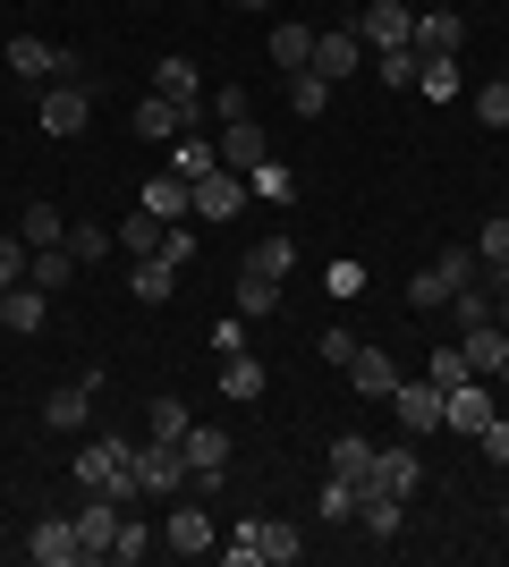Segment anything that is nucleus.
<instances>
[{
    "instance_id": "21",
    "label": "nucleus",
    "mask_w": 509,
    "mask_h": 567,
    "mask_svg": "<svg viewBox=\"0 0 509 567\" xmlns=\"http://www.w3.org/2000/svg\"><path fill=\"white\" fill-rule=\"evenodd\" d=\"M213 144H221V169H238V178H246V169H255V162H264V153H272L255 118H230V127H221Z\"/></svg>"
},
{
    "instance_id": "8",
    "label": "nucleus",
    "mask_w": 509,
    "mask_h": 567,
    "mask_svg": "<svg viewBox=\"0 0 509 567\" xmlns=\"http://www.w3.org/2000/svg\"><path fill=\"white\" fill-rule=\"evenodd\" d=\"M85 118H94V85L77 76V85H43V136H85Z\"/></svg>"
},
{
    "instance_id": "27",
    "label": "nucleus",
    "mask_w": 509,
    "mask_h": 567,
    "mask_svg": "<svg viewBox=\"0 0 509 567\" xmlns=\"http://www.w3.org/2000/svg\"><path fill=\"white\" fill-rule=\"evenodd\" d=\"M128 288H136V306H170V288H179V262L145 255L136 271H128Z\"/></svg>"
},
{
    "instance_id": "17",
    "label": "nucleus",
    "mask_w": 509,
    "mask_h": 567,
    "mask_svg": "<svg viewBox=\"0 0 509 567\" xmlns=\"http://www.w3.org/2000/svg\"><path fill=\"white\" fill-rule=\"evenodd\" d=\"M162 550H179V559H204V550H213V517L179 499V508H170V525H162Z\"/></svg>"
},
{
    "instance_id": "15",
    "label": "nucleus",
    "mask_w": 509,
    "mask_h": 567,
    "mask_svg": "<svg viewBox=\"0 0 509 567\" xmlns=\"http://www.w3.org/2000/svg\"><path fill=\"white\" fill-rule=\"evenodd\" d=\"M315 69L332 76V85H339V76H357V69H365V43H357V25H323V34H315Z\"/></svg>"
},
{
    "instance_id": "57",
    "label": "nucleus",
    "mask_w": 509,
    "mask_h": 567,
    "mask_svg": "<svg viewBox=\"0 0 509 567\" xmlns=\"http://www.w3.org/2000/svg\"><path fill=\"white\" fill-rule=\"evenodd\" d=\"M399 9H408V0H399Z\"/></svg>"
},
{
    "instance_id": "5",
    "label": "nucleus",
    "mask_w": 509,
    "mask_h": 567,
    "mask_svg": "<svg viewBox=\"0 0 509 567\" xmlns=\"http://www.w3.org/2000/svg\"><path fill=\"white\" fill-rule=\"evenodd\" d=\"M246 195H255V187H246L238 169H204V178L187 187V213H195V220H238Z\"/></svg>"
},
{
    "instance_id": "33",
    "label": "nucleus",
    "mask_w": 509,
    "mask_h": 567,
    "mask_svg": "<svg viewBox=\"0 0 509 567\" xmlns=\"http://www.w3.org/2000/svg\"><path fill=\"white\" fill-rule=\"evenodd\" d=\"M289 111L297 118H323V111H332V76H323V69H297L289 76Z\"/></svg>"
},
{
    "instance_id": "51",
    "label": "nucleus",
    "mask_w": 509,
    "mask_h": 567,
    "mask_svg": "<svg viewBox=\"0 0 509 567\" xmlns=\"http://www.w3.org/2000/svg\"><path fill=\"white\" fill-rule=\"evenodd\" d=\"M162 262H179V271L195 262V237H187V220H170V229H162Z\"/></svg>"
},
{
    "instance_id": "30",
    "label": "nucleus",
    "mask_w": 509,
    "mask_h": 567,
    "mask_svg": "<svg viewBox=\"0 0 509 567\" xmlns=\"http://www.w3.org/2000/svg\"><path fill=\"white\" fill-rule=\"evenodd\" d=\"M9 76H26V85H51V43H34V34H9Z\"/></svg>"
},
{
    "instance_id": "16",
    "label": "nucleus",
    "mask_w": 509,
    "mask_h": 567,
    "mask_svg": "<svg viewBox=\"0 0 509 567\" xmlns=\"http://www.w3.org/2000/svg\"><path fill=\"white\" fill-rule=\"evenodd\" d=\"M357 517H365V534H374V543H399V525H408V499L383 492V483H365V492H357Z\"/></svg>"
},
{
    "instance_id": "14",
    "label": "nucleus",
    "mask_w": 509,
    "mask_h": 567,
    "mask_svg": "<svg viewBox=\"0 0 509 567\" xmlns=\"http://www.w3.org/2000/svg\"><path fill=\"white\" fill-rule=\"evenodd\" d=\"M51 322V288H34V280H18V288H0V331H43Z\"/></svg>"
},
{
    "instance_id": "4",
    "label": "nucleus",
    "mask_w": 509,
    "mask_h": 567,
    "mask_svg": "<svg viewBox=\"0 0 509 567\" xmlns=\"http://www.w3.org/2000/svg\"><path fill=\"white\" fill-rule=\"evenodd\" d=\"M492 415H501V399H492V381H476V373H467L459 390H441V424L459 432V441H476V432H485Z\"/></svg>"
},
{
    "instance_id": "34",
    "label": "nucleus",
    "mask_w": 509,
    "mask_h": 567,
    "mask_svg": "<svg viewBox=\"0 0 509 567\" xmlns=\"http://www.w3.org/2000/svg\"><path fill=\"white\" fill-rule=\"evenodd\" d=\"M246 271H264V280H289V271H297V237H281V229H272L264 246L246 255Z\"/></svg>"
},
{
    "instance_id": "13",
    "label": "nucleus",
    "mask_w": 509,
    "mask_h": 567,
    "mask_svg": "<svg viewBox=\"0 0 509 567\" xmlns=\"http://www.w3.org/2000/svg\"><path fill=\"white\" fill-rule=\"evenodd\" d=\"M77 543H85V559H111V543H120V499L85 492V508H77Z\"/></svg>"
},
{
    "instance_id": "26",
    "label": "nucleus",
    "mask_w": 509,
    "mask_h": 567,
    "mask_svg": "<svg viewBox=\"0 0 509 567\" xmlns=\"http://www.w3.org/2000/svg\"><path fill=\"white\" fill-rule=\"evenodd\" d=\"M18 237L43 255V246H69V220H60V204H26L18 213Z\"/></svg>"
},
{
    "instance_id": "39",
    "label": "nucleus",
    "mask_w": 509,
    "mask_h": 567,
    "mask_svg": "<svg viewBox=\"0 0 509 567\" xmlns=\"http://www.w3.org/2000/svg\"><path fill=\"white\" fill-rule=\"evenodd\" d=\"M374 76H383V85H416V76H425V60H416L408 43H390V51H374Z\"/></svg>"
},
{
    "instance_id": "56",
    "label": "nucleus",
    "mask_w": 509,
    "mask_h": 567,
    "mask_svg": "<svg viewBox=\"0 0 509 567\" xmlns=\"http://www.w3.org/2000/svg\"><path fill=\"white\" fill-rule=\"evenodd\" d=\"M238 9H264V0H238Z\"/></svg>"
},
{
    "instance_id": "45",
    "label": "nucleus",
    "mask_w": 509,
    "mask_h": 567,
    "mask_svg": "<svg viewBox=\"0 0 509 567\" xmlns=\"http://www.w3.org/2000/svg\"><path fill=\"white\" fill-rule=\"evenodd\" d=\"M26 262H34V246L9 229V237H0V288H18V280H26Z\"/></svg>"
},
{
    "instance_id": "9",
    "label": "nucleus",
    "mask_w": 509,
    "mask_h": 567,
    "mask_svg": "<svg viewBox=\"0 0 509 567\" xmlns=\"http://www.w3.org/2000/svg\"><path fill=\"white\" fill-rule=\"evenodd\" d=\"M94 390H102V364H85L69 390H51V399H43V424H51V432H85V406H94Z\"/></svg>"
},
{
    "instance_id": "44",
    "label": "nucleus",
    "mask_w": 509,
    "mask_h": 567,
    "mask_svg": "<svg viewBox=\"0 0 509 567\" xmlns=\"http://www.w3.org/2000/svg\"><path fill=\"white\" fill-rule=\"evenodd\" d=\"M476 118H485V127H509V76L476 85Z\"/></svg>"
},
{
    "instance_id": "49",
    "label": "nucleus",
    "mask_w": 509,
    "mask_h": 567,
    "mask_svg": "<svg viewBox=\"0 0 509 567\" xmlns=\"http://www.w3.org/2000/svg\"><path fill=\"white\" fill-rule=\"evenodd\" d=\"M204 102H213V118H221V127H230V118H255V111H246V85H213Z\"/></svg>"
},
{
    "instance_id": "29",
    "label": "nucleus",
    "mask_w": 509,
    "mask_h": 567,
    "mask_svg": "<svg viewBox=\"0 0 509 567\" xmlns=\"http://www.w3.org/2000/svg\"><path fill=\"white\" fill-rule=\"evenodd\" d=\"M136 204H145V213L170 229V220H187V178H170V169H162V178H153V187L136 195Z\"/></svg>"
},
{
    "instance_id": "48",
    "label": "nucleus",
    "mask_w": 509,
    "mask_h": 567,
    "mask_svg": "<svg viewBox=\"0 0 509 567\" xmlns=\"http://www.w3.org/2000/svg\"><path fill=\"white\" fill-rule=\"evenodd\" d=\"M476 450H485V457H492V466H509V406H501V415H492V424H485V432H476Z\"/></svg>"
},
{
    "instance_id": "10",
    "label": "nucleus",
    "mask_w": 509,
    "mask_h": 567,
    "mask_svg": "<svg viewBox=\"0 0 509 567\" xmlns=\"http://www.w3.org/2000/svg\"><path fill=\"white\" fill-rule=\"evenodd\" d=\"M390 415H399V432H441V390H434V381H408V373H399Z\"/></svg>"
},
{
    "instance_id": "2",
    "label": "nucleus",
    "mask_w": 509,
    "mask_h": 567,
    "mask_svg": "<svg viewBox=\"0 0 509 567\" xmlns=\"http://www.w3.org/2000/svg\"><path fill=\"white\" fill-rule=\"evenodd\" d=\"M459 280H476V255H467V246H450V255H434V262L408 280V306H416V313H441Z\"/></svg>"
},
{
    "instance_id": "47",
    "label": "nucleus",
    "mask_w": 509,
    "mask_h": 567,
    "mask_svg": "<svg viewBox=\"0 0 509 567\" xmlns=\"http://www.w3.org/2000/svg\"><path fill=\"white\" fill-rule=\"evenodd\" d=\"M187 432V399H153V441H179Z\"/></svg>"
},
{
    "instance_id": "43",
    "label": "nucleus",
    "mask_w": 509,
    "mask_h": 567,
    "mask_svg": "<svg viewBox=\"0 0 509 567\" xmlns=\"http://www.w3.org/2000/svg\"><path fill=\"white\" fill-rule=\"evenodd\" d=\"M69 255L77 262H102V255H111V229H102V220H77V229H69Z\"/></svg>"
},
{
    "instance_id": "38",
    "label": "nucleus",
    "mask_w": 509,
    "mask_h": 567,
    "mask_svg": "<svg viewBox=\"0 0 509 567\" xmlns=\"http://www.w3.org/2000/svg\"><path fill=\"white\" fill-rule=\"evenodd\" d=\"M120 246H128V255H136V262H145V255H162V220H153L145 204H136V213L120 220Z\"/></svg>"
},
{
    "instance_id": "37",
    "label": "nucleus",
    "mask_w": 509,
    "mask_h": 567,
    "mask_svg": "<svg viewBox=\"0 0 509 567\" xmlns=\"http://www.w3.org/2000/svg\"><path fill=\"white\" fill-rule=\"evenodd\" d=\"M238 313H246V322L281 313V280H264V271H238Z\"/></svg>"
},
{
    "instance_id": "11",
    "label": "nucleus",
    "mask_w": 509,
    "mask_h": 567,
    "mask_svg": "<svg viewBox=\"0 0 509 567\" xmlns=\"http://www.w3.org/2000/svg\"><path fill=\"white\" fill-rule=\"evenodd\" d=\"M179 450H187L195 483H221V466H230V432H221V424H187V432H179Z\"/></svg>"
},
{
    "instance_id": "55",
    "label": "nucleus",
    "mask_w": 509,
    "mask_h": 567,
    "mask_svg": "<svg viewBox=\"0 0 509 567\" xmlns=\"http://www.w3.org/2000/svg\"><path fill=\"white\" fill-rule=\"evenodd\" d=\"M492 381H501V390H509V355H501V373H492Z\"/></svg>"
},
{
    "instance_id": "24",
    "label": "nucleus",
    "mask_w": 509,
    "mask_h": 567,
    "mask_svg": "<svg viewBox=\"0 0 509 567\" xmlns=\"http://www.w3.org/2000/svg\"><path fill=\"white\" fill-rule=\"evenodd\" d=\"M204 169H221V144H213V136H195V127H187V136L170 144V178H187V187H195Z\"/></svg>"
},
{
    "instance_id": "41",
    "label": "nucleus",
    "mask_w": 509,
    "mask_h": 567,
    "mask_svg": "<svg viewBox=\"0 0 509 567\" xmlns=\"http://www.w3.org/2000/svg\"><path fill=\"white\" fill-rule=\"evenodd\" d=\"M153 543H162V534H145V525H136V517L120 508V543H111V559H120V567H136V559H145Z\"/></svg>"
},
{
    "instance_id": "25",
    "label": "nucleus",
    "mask_w": 509,
    "mask_h": 567,
    "mask_svg": "<svg viewBox=\"0 0 509 567\" xmlns=\"http://www.w3.org/2000/svg\"><path fill=\"white\" fill-rule=\"evenodd\" d=\"M187 127H195V118H187V111H170L162 94H145V102H136V136H153V144H179Z\"/></svg>"
},
{
    "instance_id": "7",
    "label": "nucleus",
    "mask_w": 509,
    "mask_h": 567,
    "mask_svg": "<svg viewBox=\"0 0 509 567\" xmlns=\"http://www.w3.org/2000/svg\"><path fill=\"white\" fill-rule=\"evenodd\" d=\"M348 25H357L365 51H390V43H408V34H416V9H399V0H365Z\"/></svg>"
},
{
    "instance_id": "20",
    "label": "nucleus",
    "mask_w": 509,
    "mask_h": 567,
    "mask_svg": "<svg viewBox=\"0 0 509 567\" xmlns=\"http://www.w3.org/2000/svg\"><path fill=\"white\" fill-rule=\"evenodd\" d=\"M246 534H255V559L264 567H297L306 559V534H297L289 517H264V525H246Z\"/></svg>"
},
{
    "instance_id": "31",
    "label": "nucleus",
    "mask_w": 509,
    "mask_h": 567,
    "mask_svg": "<svg viewBox=\"0 0 509 567\" xmlns=\"http://www.w3.org/2000/svg\"><path fill=\"white\" fill-rule=\"evenodd\" d=\"M332 474L339 483H365V474H374V441H365V432H339L332 441Z\"/></svg>"
},
{
    "instance_id": "12",
    "label": "nucleus",
    "mask_w": 509,
    "mask_h": 567,
    "mask_svg": "<svg viewBox=\"0 0 509 567\" xmlns=\"http://www.w3.org/2000/svg\"><path fill=\"white\" fill-rule=\"evenodd\" d=\"M26 559H34V567H69V559H85V543H77V517H43L34 534H26Z\"/></svg>"
},
{
    "instance_id": "42",
    "label": "nucleus",
    "mask_w": 509,
    "mask_h": 567,
    "mask_svg": "<svg viewBox=\"0 0 509 567\" xmlns=\"http://www.w3.org/2000/svg\"><path fill=\"white\" fill-rule=\"evenodd\" d=\"M476 262H485V271H509V220H485V229H476Z\"/></svg>"
},
{
    "instance_id": "52",
    "label": "nucleus",
    "mask_w": 509,
    "mask_h": 567,
    "mask_svg": "<svg viewBox=\"0 0 509 567\" xmlns=\"http://www.w3.org/2000/svg\"><path fill=\"white\" fill-rule=\"evenodd\" d=\"M323 280H332V297H357V288H365V262H332Z\"/></svg>"
},
{
    "instance_id": "46",
    "label": "nucleus",
    "mask_w": 509,
    "mask_h": 567,
    "mask_svg": "<svg viewBox=\"0 0 509 567\" xmlns=\"http://www.w3.org/2000/svg\"><path fill=\"white\" fill-rule=\"evenodd\" d=\"M425 381H434V390H459V381H467V355H459V348H434V364H425Z\"/></svg>"
},
{
    "instance_id": "6",
    "label": "nucleus",
    "mask_w": 509,
    "mask_h": 567,
    "mask_svg": "<svg viewBox=\"0 0 509 567\" xmlns=\"http://www.w3.org/2000/svg\"><path fill=\"white\" fill-rule=\"evenodd\" d=\"M459 43H467V18H459V9H416V34H408L416 60H459Z\"/></svg>"
},
{
    "instance_id": "19",
    "label": "nucleus",
    "mask_w": 509,
    "mask_h": 567,
    "mask_svg": "<svg viewBox=\"0 0 509 567\" xmlns=\"http://www.w3.org/2000/svg\"><path fill=\"white\" fill-rule=\"evenodd\" d=\"M348 381H357V399H390V390H399V364H390V348H365V339H357V355H348Z\"/></svg>"
},
{
    "instance_id": "32",
    "label": "nucleus",
    "mask_w": 509,
    "mask_h": 567,
    "mask_svg": "<svg viewBox=\"0 0 509 567\" xmlns=\"http://www.w3.org/2000/svg\"><path fill=\"white\" fill-rule=\"evenodd\" d=\"M272 60H281V69H315V25H272Z\"/></svg>"
},
{
    "instance_id": "59",
    "label": "nucleus",
    "mask_w": 509,
    "mask_h": 567,
    "mask_svg": "<svg viewBox=\"0 0 509 567\" xmlns=\"http://www.w3.org/2000/svg\"><path fill=\"white\" fill-rule=\"evenodd\" d=\"M501 76H509V69H501Z\"/></svg>"
},
{
    "instance_id": "28",
    "label": "nucleus",
    "mask_w": 509,
    "mask_h": 567,
    "mask_svg": "<svg viewBox=\"0 0 509 567\" xmlns=\"http://www.w3.org/2000/svg\"><path fill=\"white\" fill-rule=\"evenodd\" d=\"M77 271H85V262H77V255H69V246H43V255L26 262V280H34V288H51V297H60V288H69V280H77Z\"/></svg>"
},
{
    "instance_id": "40",
    "label": "nucleus",
    "mask_w": 509,
    "mask_h": 567,
    "mask_svg": "<svg viewBox=\"0 0 509 567\" xmlns=\"http://www.w3.org/2000/svg\"><path fill=\"white\" fill-rule=\"evenodd\" d=\"M416 94H425V102H459V60H425Z\"/></svg>"
},
{
    "instance_id": "23",
    "label": "nucleus",
    "mask_w": 509,
    "mask_h": 567,
    "mask_svg": "<svg viewBox=\"0 0 509 567\" xmlns=\"http://www.w3.org/2000/svg\"><path fill=\"white\" fill-rule=\"evenodd\" d=\"M459 355H467V373H476V381H492V373H501V355H509V331H501V322H476V331L459 339Z\"/></svg>"
},
{
    "instance_id": "58",
    "label": "nucleus",
    "mask_w": 509,
    "mask_h": 567,
    "mask_svg": "<svg viewBox=\"0 0 509 567\" xmlns=\"http://www.w3.org/2000/svg\"><path fill=\"white\" fill-rule=\"evenodd\" d=\"M501 517H509V508H501Z\"/></svg>"
},
{
    "instance_id": "50",
    "label": "nucleus",
    "mask_w": 509,
    "mask_h": 567,
    "mask_svg": "<svg viewBox=\"0 0 509 567\" xmlns=\"http://www.w3.org/2000/svg\"><path fill=\"white\" fill-rule=\"evenodd\" d=\"M204 339H213V355H246V313H230V322H213V331H204Z\"/></svg>"
},
{
    "instance_id": "35",
    "label": "nucleus",
    "mask_w": 509,
    "mask_h": 567,
    "mask_svg": "<svg viewBox=\"0 0 509 567\" xmlns=\"http://www.w3.org/2000/svg\"><path fill=\"white\" fill-rule=\"evenodd\" d=\"M246 187L264 195V204H289V195H297V169H289V162H272V153H264V162L246 169Z\"/></svg>"
},
{
    "instance_id": "3",
    "label": "nucleus",
    "mask_w": 509,
    "mask_h": 567,
    "mask_svg": "<svg viewBox=\"0 0 509 567\" xmlns=\"http://www.w3.org/2000/svg\"><path fill=\"white\" fill-rule=\"evenodd\" d=\"M128 466H136V492H153V499L187 492V450L179 441H145V450H128Z\"/></svg>"
},
{
    "instance_id": "22",
    "label": "nucleus",
    "mask_w": 509,
    "mask_h": 567,
    "mask_svg": "<svg viewBox=\"0 0 509 567\" xmlns=\"http://www.w3.org/2000/svg\"><path fill=\"white\" fill-rule=\"evenodd\" d=\"M365 483H383V492H399V499H408L416 483H425V457H416L408 441H399V450H374V474H365Z\"/></svg>"
},
{
    "instance_id": "36",
    "label": "nucleus",
    "mask_w": 509,
    "mask_h": 567,
    "mask_svg": "<svg viewBox=\"0 0 509 567\" xmlns=\"http://www.w3.org/2000/svg\"><path fill=\"white\" fill-rule=\"evenodd\" d=\"M221 399H264V364L255 355H221Z\"/></svg>"
},
{
    "instance_id": "54",
    "label": "nucleus",
    "mask_w": 509,
    "mask_h": 567,
    "mask_svg": "<svg viewBox=\"0 0 509 567\" xmlns=\"http://www.w3.org/2000/svg\"><path fill=\"white\" fill-rule=\"evenodd\" d=\"M492 322H501V331H509V280L492 288Z\"/></svg>"
},
{
    "instance_id": "53",
    "label": "nucleus",
    "mask_w": 509,
    "mask_h": 567,
    "mask_svg": "<svg viewBox=\"0 0 509 567\" xmlns=\"http://www.w3.org/2000/svg\"><path fill=\"white\" fill-rule=\"evenodd\" d=\"M348 355H357V331H323V364H339V373H348Z\"/></svg>"
},
{
    "instance_id": "18",
    "label": "nucleus",
    "mask_w": 509,
    "mask_h": 567,
    "mask_svg": "<svg viewBox=\"0 0 509 567\" xmlns=\"http://www.w3.org/2000/svg\"><path fill=\"white\" fill-rule=\"evenodd\" d=\"M153 94L170 102V111H204V76H195V60H162V69H153Z\"/></svg>"
},
{
    "instance_id": "1",
    "label": "nucleus",
    "mask_w": 509,
    "mask_h": 567,
    "mask_svg": "<svg viewBox=\"0 0 509 567\" xmlns=\"http://www.w3.org/2000/svg\"><path fill=\"white\" fill-rule=\"evenodd\" d=\"M77 483L128 508V499H136V466H128V441H85V450H77Z\"/></svg>"
}]
</instances>
